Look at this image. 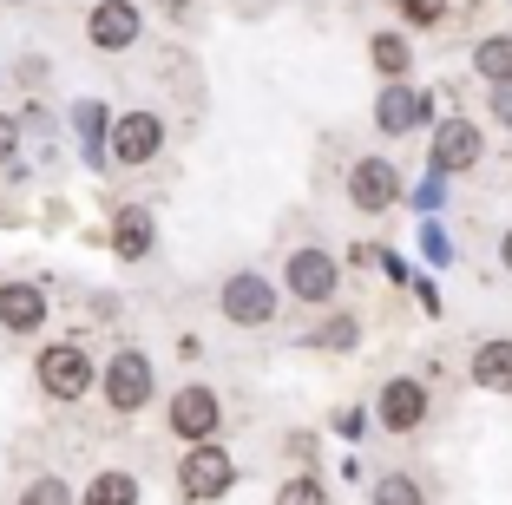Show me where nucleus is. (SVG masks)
<instances>
[{
  "label": "nucleus",
  "instance_id": "obj_1",
  "mask_svg": "<svg viewBox=\"0 0 512 505\" xmlns=\"http://www.w3.org/2000/svg\"><path fill=\"white\" fill-rule=\"evenodd\" d=\"M99 401H106V414H145L151 401H158V361L145 355V348H112L106 361H99V387H92Z\"/></svg>",
  "mask_w": 512,
  "mask_h": 505
},
{
  "label": "nucleus",
  "instance_id": "obj_2",
  "mask_svg": "<svg viewBox=\"0 0 512 505\" xmlns=\"http://www.w3.org/2000/svg\"><path fill=\"white\" fill-rule=\"evenodd\" d=\"M33 387H40L46 401L79 407L92 387H99V361H92L86 342H46L40 355H33Z\"/></svg>",
  "mask_w": 512,
  "mask_h": 505
},
{
  "label": "nucleus",
  "instance_id": "obj_3",
  "mask_svg": "<svg viewBox=\"0 0 512 505\" xmlns=\"http://www.w3.org/2000/svg\"><path fill=\"white\" fill-rule=\"evenodd\" d=\"M230 486H237V453L224 440L184 446V460H178V499L184 505H217V499H230Z\"/></svg>",
  "mask_w": 512,
  "mask_h": 505
},
{
  "label": "nucleus",
  "instance_id": "obj_4",
  "mask_svg": "<svg viewBox=\"0 0 512 505\" xmlns=\"http://www.w3.org/2000/svg\"><path fill=\"white\" fill-rule=\"evenodd\" d=\"M224 394H217L211 381H184L171 387V401H165V433L178 446H197V440H217L224 433Z\"/></svg>",
  "mask_w": 512,
  "mask_h": 505
},
{
  "label": "nucleus",
  "instance_id": "obj_5",
  "mask_svg": "<svg viewBox=\"0 0 512 505\" xmlns=\"http://www.w3.org/2000/svg\"><path fill=\"white\" fill-rule=\"evenodd\" d=\"M283 289H289V302H302V309H329V302L342 296V256L322 250V243L289 250L283 256Z\"/></svg>",
  "mask_w": 512,
  "mask_h": 505
},
{
  "label": "nucleus",
  "instance_id": "obj_6",
  "mask_svg": "<svg viewBox=\"0 0 512 505\" xmlns=\"http://www.w3.org/2000/svg\"><path fill=\"white\" fill-rule=\"evenodd\" d=\"M276 309H283V289L263 269H230L224 283H217V315L230 328H270Z\"/></svg>",
  "mask_w": 512,
  "mask_h": 505
},
{
  "label": "nucleus",
  "instance_id": "obj_7",
  "mask_svg": "<svg viewBox=\"0 0 512 505\" xmlns=\"http://www.w3.org/2000/svg\"><path fill=\"white\" fill-rule=\"evenodd\" d=\"M427 420H434V387L421 381V374H388V381L375 387V427L381 433H421Z\"/></svg>",
  "mask_w": 512,
  "mask_h": 505
},
{
  "label": "nucleus",
  "instance_id": "obj_8",
  "mask_svg": "<svg viewBox=\"0 0 512 505\" xmlns=\"http://www.w3.org/2000/svg\"><path fill=\"white\" fill-rule=\"evenodd\" d=\"M480 158H486V125L467 112H447L434 125V151H427L434 178H467V171H480Z\"/></svg>",
  "mask_w": 512,
  "mask_h": 505
},
{
  "label": "nucleus",
  "instance_id": "obj_9",
  "mask_svg": "<svg viewBox=\"0 0 512 505\" xmlns=\"http://www.w3.org/2000/svg\"><path fill=\"white\" fill-rule=\"evenodd\" d=\"M348 204L362 210V217L394 210V204H401V164L381 158V151H362V158L348 164Z\"/></svg>",
  "mask_w": 512,
  "mask_h": 505
},
{
  "label": "nucleus",
  "instance_id": "obj_10",
  "mask_svg": "<svg viewBox=\"0 0 512 505\" xmlns=\"http://www.w3.org/2000/svg\"><path fill=\"white\" fill-rule=\"evenodd\" d=\"M165 119L158 112H119L112 119V164L119 171H145V164H158V151H165Z\"/></svg>",
  "mask_w": 512,
  "mask_h": 505
},
{
  "label": "nucleus",
  "instance_id": "obj_11",
  "mask_svg": "<svg viewBox=\"0 0 512 505\" xmlns=\"http://www.w3.org/2000/svg\"><path fill=\"white\" fill-rule=\"evenodd\" d=\"M138 33H145V14H138V0H99L86 14V40L99 53H132Z\"/></svg>",
  "mask_w": 512,
  "mask_h": 505
},
{
  "label": "nucleus",
  "instance_id": "obj_12",
  "mask_svg": "<svg viewBox=\"0 0 512 505\" xmlns=\"http://www.w3.org/2000/svg\"><path fill=\"white\" fill-rule=\"evenodd\" d=\"M53 322L46 283H0V335H40Z\"/></svg>",
  "mask_w": 512,
  "mask_h": 505
},
{
  "label": "nucleus",
  "instance_id": "obj_13",
  "mask_svg": "<svg viewBox=\"0 0 512 505\" xmlns=\"http://www.w3.org/2000/svg\"><path fill=\"white\" fill-rule=\"evenodd\" d=\"M427 125V92L421 86H407V79H388L375 99V132L381 138H407V132H421Z\"/></svg>",
  "mask_w": 512,
  "mask_h": 505
},
{
  "label": "nucleus",
  "instance_id": "obj_14",
  "mask_svg": "<svg viewBox=\"0 0 512 505\" xmlns=\"http://www.w3.org/2000/svg\"><path fill=\"white\" fill-rule=\"evenodd\" d=\"M467 374H473V387H480V394L512 401V335H486V342H473Z\"/></svg>",
  "mask_w": 512,
  "mask_h": 505
},
{
  "label": "nucleus",
  "instance_id": "obj_15",
  "mask_svg": "<svg viewBox=\"0 0 512 505\" xmlns=\"http://www.w3.org/2000/svg\"><path fill=\"white\" fill-rule=\"evenodd\" d=\"M112 256H125V263H145L151 250H158V217H151L145 204H119L112 210Z\"/></svg>",
  "mask_w": 512,
  "mask_h": 505
},
{
  "label": "nucleus",
  "instance_id": "obj_16",
  "mask_svg": "<svg viewBox=\"0 0 512 505\" xmlns=\"http://www.w3.org/2000/svg\"><path fill=\"white\" fill-rule=\"evenodd\" d=\"M145 499V486H138V473H125V466H99V473L86 479V492H79V505H138Z\"/></svg>",
  "mask_w": 512,
  "mask_h": 505
},
{
  "label": "nucleus",
  "instance_id": "obj_17",
  "mask_svg": "<svg viewBox=\"0 0 512 505\" xmlns=\"http://www.w3.org/2000/svg\"><path fill=\"white\" fill-rule=\"evenodd\" d=\"M368 66L381 73V86H388V79H407L414 73V46H407V33H394V27L368 33Z\"/></svg>",
  "mask_w": 512,
  "mask_h": 505
},
{
  "label": "nucleus",
  "instance_id": "obj_18",
  "mask_svg": "<svg viewBox=\"0 0 512 505\" xmlns=\"http://www.w3.org/2000/svg\"><path fill=\"white\" fill-rule=\"evenodd\" d=\"M473 73H480L486 86H506V79H512V33H486V40H473Z\"/></svg>",
  "mask_w": 512,
  "mask_h": 505
},
{
  "label": "nucleus",
  "instance_id": "obj_19",
  "mask_svg": "<svg viewBox=\"0 0 512 505\" xmlns=\"http://www.w3.org/2000/svg\"><path fill=\"white\" fill-rule=\"evenodd\" d=\"M368 505H427V486L407 466H394V473H381L375 486H368Z\"/></svg>",
  "mask_w": 512,
  "mask_h": 505
},
{
  "label": "nucleus",
  "instance_id": "obj_20",
  "mask_svg": "<svg viewBox=\"0 0 512 505\" xmlns=\"http://www.w3.org/2000/svg\"><path fill=\"white\" fill-rule=\"evenodd\" d=\"M276 505H335V492L322 486V473H289L276 486Z\"/></svg>",
  "mask_w": 512,
  "mask_h": 505
},
{
  "label": "nucleus",
  "instance_id": "obj_21",
  "mask_svg": "<svg viewBox=\"0 0 512 505\" xmlns=\"http://www.w3.org/2000/svg\"><path fill=\"white\" fill-rule=\"evenodd\" d=\"M20 505H73V486H66L60 473H40V479H27Z\"/></svg>",
  "mask_w": 512,
  "mask_h": 505
},
{
  "label": "nucleus",
  "instance_id": "obj_22",
  "mask_svg": "<svg viewBox=\"0 0 512 505\" xmlns=\"http://www.w3.org/2000/svg\"><path fill=\"white\" fill-rule=\"evenodd\" d=\"M355 335H362V322H355V315H329V322H322V335H316V342H322V348H348V342H355Z\"/></svg>",
  "mask_w": 512,
  "mask_h": 505
},
{
  "label": "nucleus",
  "instance_id": "obj_23",
  "mask_svg": "<svg viewBox=\"0 0 512 505\" xmlns=\"http://www.w3.org/2000/svg\"><path fill=\"white\" fill-rule=\"evenodd\" d=\"M486 112H493V125H499V132H512V79H506V86H493Z\"/></svg>",
  "mask_w": 512,
  "mask_h": 505
},
{
  "label": "nucleus",
  "instance_id": "obj_24",
  "mask_svg": "<svg viewBox=\"0 0 512 505\" xmlns=\"http://www.w3.org/2000/svg\"><path fill=\"white\" fill-rule=\"evenodd\" d=\"M14 158H20V119L0 112V164H14Z\"/></svg>",
  "mask_w": 512,
  "mask_h": 505
},
{
  "label": "nucleus",
  "instance_id": "obj_25",
  "mask_svg": "<svg viewBox=\"0 0 512 505\" xmlns=\"http://www.w3.org/2000/svg\"><path fill=\"white\" fill-rule=\"evenodd\" d=\"M440 7H447V0H407V14H414V20H440Z\"/></svg>",
  "mask_w": 512,
  "mask_h": 505
},
{
  "label": "nucleus",
  "instance_id": "obj_26",
  "mask_svg": "<svg viewBox=\"0 0 512 505\" xmlns=\"http://www.w3.org/2000/svg\"><path fill=\"white\" fill-rule=\"evenodd\" d=\"M191 7H197V0H158V14H171V20H184Z\"/></svg>",
  "mask_w": 512,
  "mask_h": 505
},
{
  "label": "nucleus",
  "instance_id": "obj_27",
  "mask_svg": "<svg viewBox=\"0 0 512 505\" xmlns=\"http://www.w3.org/2000/svg\"><path fill=\"white\" fill-rule=\"evenodd\" d=\"M499 269L512 276V230H499Z\"/></svg>",
  "mask_w": 512,
  "mask_h": 505
},
{
  "label": "nucleus",
  "instance_id": "obj_28",
  "mask_svg": "<svg viewBox=\"0 0 512 505\" xmlns=\"http://www.w3.org/2000/svg\"><path fill=\"white\" fill-rule=\"evenodd\" d=\"M7 7H27V0H7Z\"/></svg>",
  "mask_w": 512,
  "mask_h": 505
}]
</instances>
